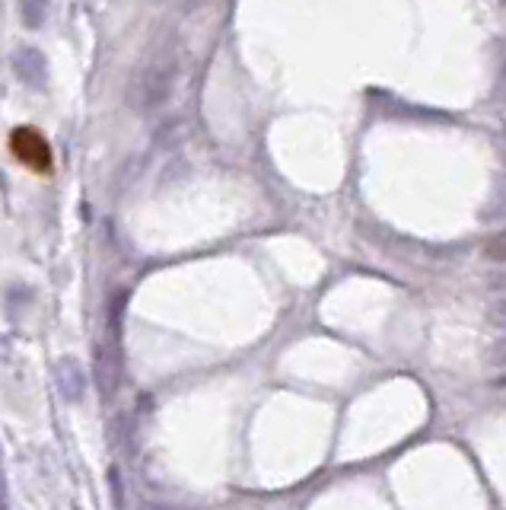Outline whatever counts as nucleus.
I'll use <instances>...</instances> for the list:
<instances>
[{
    "label": "nucleus",
    "instance_id": "nucleus-7",
    "mask_svg": "<svg viewBox=\"0 0 506 510\" xmlns=\"http://www.w3.org/2000/svg\"><path fill=\"white\" fill-rule=\"evenodd\" d=\"M487 364L497 367V370H506V335L487 348Z\"/></svg>",
    "mask_w": 506,
    "mask_h": 510
},
{
    "label": "nucleus",
    "instance_id": "nucleus-4",
    "mask_svg": "<svg viewBox=\"0 0 506 510\" xmlns=\"http://www.w3.org/2000/svg\"><path fill=\"white\" fill-rule=\"evenodd\" d=\"M14 151L23 163L39 166V170H45L48 166V144L33 132V128H20V132L14 134Z\"/></svg>",
    "mask_w": 506,
    "mask_h": 510
},
{
    "label": "nucleus",
    "instance_id": "nucleus-6",
    "mask_svg": "<svg viewBox=\"0 0 506 510\" xmlns=\"http://www.w3.org/2000/svg\"><path fill=\"white\" fill-rule=\"evenodd\" d=\"M484 255H487V259H491V262L506 265V230H500V233H493L491 240L484 242Z\"/></svg>",
    "mask_w": 506,
    "mask_h": 510
},
{
    "label": "nucleus",
    "instance_id": "nucleus-3",
    "mask_svg": "<svg viewBox=\"0 0 506 510\" xmlns=\"http://www.w3.org/2000/svg\"><path fill=\"white\" fill-rule=\"evenodd\" d=\"M54 383H58V393L67 402H80L86 396V373L73 358H64L54 367Z\"/></svg>",
    "mask_w": 506,
    "mask_h": 510
},
{
    "label": "nucleus",
    "instance_id": "nucleus-5",
    "mask_svg": "<svg viewBox=\"0 0 506 510\" xmlns=\"http://www.w3.org/2000/svg\"><path fill=\"white\" fill-rule=\"evenodd\" d=\"M20 16L26 29H42L48 20V0H20Z\"/></svg>",
    "mask_w": 506,
    "mask_h": 510
},
{
    "label": "nucleus",
    "instance_id": "nucleus-8",
    "mask_svg": "<svg viewBox=\"0 0 506 510\" xmlns=\"http://www.w3.org/2000/svg\"><path fill=\"white\" fill-rule=\"evenodd\" d=\"M487 319H491L493 329H500V332H506V297H500L497 303L491 307V313H487Z\"/></svg>",
    "mask_w": 506,
    "mask_h": 510
},
{
    "label": "nucleus",
    "instance_id": "nucleus-9",
    "mask_svg": "<svg viewBox=\"0 0 506 510\" xmlns=\"http://www.w3.org/2000/svg\"><path fill=\"white\" fill-rule=\"evenodd\" d=\"M493 389H506V373H500V377L493 379Z\"/></svg>",
    "mask_w": 506,
    "mask_h": 510
},
{
    "label": "nucleus",
    "instance_id": "nucleus-10",
    "mask_svg": "<svg viewBox=\"0 0 506 510\" xmlns=\"http://www.w3.org/2000/svg\"><path fill=\"white\" fill-rule=\"evenodd\" d=\"M86 4H96V0H86Z\"/></svg>",
    "mask_w": 506,
    "mask_h": 510
},
{
    "label": "nucleus",
    "instance_id": "nucleus-2",
    "mask_svg": "<svg viewBox=\"0 0 506 510\" xmlns=\"http://www.w3.org/2000/svg\"><path fill=\"white\" fill-rule=\"evenodd\" d=\"M10 64H14V74L26 86H33V90H45L48 86V61L39 48L20 45L14 52V58H10Z\"/></svg>",
    "mask_w": 506,
    "mask_h": 510
},
{
    "label": "nucleus",
    "instance_id": "nucleus-1",
    "mask_svg": "<svg viewBox=\"0 0 506 510\" xmlns=\"http://www.w3.org/2000/svg\"><path fill=\"white\" fill-rule=\"evenodd\" d=\"M176 54L172 52H153L141 67L134 71L128 83V105L141 115L162 109L172 96V86H176Z\"/></svg>",
    "mask_w": 506,
    "mask_h": 510
}]
</instances>
